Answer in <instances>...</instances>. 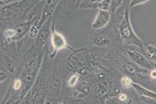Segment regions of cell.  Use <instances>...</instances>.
Listing matches in <instances>:
<instances>
[{
	"label": "cell",
	"mask_w": 156,
	"mask_h": 104,
	"mask_svg": "<svg viewBox=\"0 0 156 104\" xmlns=\"http://www.w3.org/2000/svg\"><path fill=\"white\" fill-rule=\"evenodd\" d=\"M7 78L6 74H5V72L0 71V83L3 82Z\"/></svg>",
	"instance_id": "21"
},
{
	"label": "cell",
	"mask_w": 156,
	"mask_h": 104,
	"mask_svg": "<svg viewBox=\"0 0 156 104\" xmlns=\"http://www.w3.org/2000/svg\"><path fill=\"white\" fill-rule=\"evenodd\" d=\"M5 68L8 70V71L11 74H14L15 72V67L14 64L12 63L11 59L7 58V60L5 61Z\"/></svg>",
	"instance_id": "11"
},
{
	"label": "cell",
	"mask_w": 156,
	"mask_h": 104,
	"mask_svg": "<svg viewBox=\"0 0 156 104\" xmlns=\"http://www.w3.org/2000/svg\"><path fill=\"white\" fill-rule=\"evenodd\" d=\"M38 40L37 41H41V42H44L46 40L47 37L49 36V29L45 28L44 29H42V31L40 32V33L38 34Z\"/></svg>",
	"instance_id": "13"
},
{
	"label": "cell",
	"mask_w": 156,
	"mask_h": 104,
	"mask_svg": "<svg viewBox=\"0 0 156 104\" xmlns=\"http://www.w3.org/2000/svg\"><path fill=\"white\" fill-rule=\"evenodd\" d=\"M5 36L8 41H14L16 40V32L15 29H8L5 32Z\"/></svg>",
	"instance_id": "7"
},
{
	"label": "cell",
	"mask_w": 156,
	"mask_h": 104,
	"mask_svg": "<svg viewBox=\"0 0 156 104\" xmlns=\"http://www.w3.org/2000/svg\"><path fill=\"white\" fill-rule=\"evenodd\" d=\"M110 2H111V0H103L102 2L98 3V4H97L96 6L99 8V9L108 11Z\"/></svg>",
	"instance_id": "12"
},
{
	"label": "cell",
	"mask_w": 156,
	"mask_h": 104,
	"mask_svg": "<svg viewBox=\"0 0 156 104\" xmlns=\"http://www.w3.org/2000/svg\"><path fill=\"white\" fill-rule=\"evenodd\" d=\"M38 28L36 26H33L29 30V34L30 37L31 38H35L38 35Z\"/></svg>",
	"instance_id": "15"
},
{
	"label": "cell",
	"mask_w": 156,
	"mask_h": 104,
	"mask_svg": "<svg viewBox=\"0 0 156 104\" xmlns=\"http://www.w3.org/2000/svg\"><path fill=\"white\" fill-rule=\"evenodd\" d=\"M56 1L57 0H46V6L48 8L46 9V12L47 11H49V8L53 6Z\"/></svg>",
	"instance_id": "19"
},
{
	"label": "cell",
	"mask_w": 156,
	"mask_h": 104,
	"mask_svg": "<svg viewBox=\"0 0 156 104\" xmlns=\"http://www.w3.org/2000/svg\"><path fill=\"white\" fill-rule=\"evenodd\" d=\"M155 74H156V71L155 70H153L151 72V76L153 78V79H155Z\"/></svg>",
	"instance_id": "23"
},
{
	"label": "cell",
	"mask_w": 156,
	"mask_h": 104,
	"mask_svg": "<svg viewBox=\"0 0 156 104\" xmlns=\"http://www.w3.org/2000/svg\"><path fill=\"white\" fill-rule=\"evenodd\" d=\"M103 0H91V2H93V3H99V2H102Z\"/></svg>",
	"instance_id": "24"
},
{
	"label": "cell",
	"mask_w": 156,
	"mask_h": 104,
	"mask_svg": "<svg viewBox=\"0 0 156 104\" xmlns=\"http://www.w3.org/2000/svg\"><path fill=\"white\" fill-rule=\"evenodd\" d=\"M21 81L20 79H16L15 82H14V84H13V88L15 90H18L20 88L21 86Z\"/></svg>",
	"instance_id": "20"
},
{
	"label": "cell",
	"mask_w": 156,
	"mask_h": 104,
	"mask_svg": "<svg viewBox=\"0 0 156 104\" xmlns=\"http://www.w3.org/2000/svg\"><path fill=\"white\" fill-rule=\"evenodd\" d=\"M28 26H29L28 24H25L21 25L20 26L15 29L16 32V40H18V39L20 38L26 33V32H27V30L28 29Z\"/></svg>",
	"instance_id": "6"
},
{
	"label": "cell",
	"mask_w": 156,
	"mask_h": 104,
	"mask_svg": "<svg viewBox=\"0 0 156 104\" xmlns=\"http://www.w3.org/2000/svg\"><path fill=\"white\" fill-rule=\"evenodd\" d=\"M132 86L136 90L137 92L142 96H144V97H150L152 98L153 99H155L156 98V94L154 92H151L150 90H148L147 89L145 88L144 87H142L140 85H138L137 84L133 83L132 84Z\"/></svg>",
	"instance_id": "5"
},
{
	"label": "cell",
	"mask_w": 156,
	"mask_h": 104,
	"mask_svg": "<svg viewBox=\"0 0 156 104\" xmlns=\"http://www.w3.org/2000/svg\"><path fill=\"white\" fill-rule=\"evenodd\" d=\"M120 33L126 41L136 44L142 49V44L141 43V40L137 37L131 27L127 11H126V16L121 23Z\"/></svg>",
	"instance_id": "1"
},
{
	"label": "cell",
	"mask_w": 156,
	"mask_h": 104,
	"mask_svg": "<svg viewBox=\"0 0 156 104\" xmlns=\"http://www.w3.org/2000/svg\"><path fill=\"white\" fill-rule=\"evenodd\" d=\"M4 5H5L2 1V0H0V6H3Z\"/></svg>",
	"instance_id": "25"
},
{
	"label": "cell",
	"mask_w": 156,
	"mask_h": 104,
	"mask_svg": "<svg viewBox=\"0 0 156 104\" xmlns=\"http://www.w3.org/2000/svg\"><path fill=\"white\" fill-rule=\"evenodd\" d=\"M125 69L127 72H128L129 73H131V74H135L137 72L136 68L134 67L133 65L130 64H127L126 65Z\"/></svg>",
	"instance_id": "16"
},
{
	"label": "cell",
	"mask_w": 156,
	"mask_h": 104,
	"mask_svg": "<svg viewBox=\"0 0 156 104\" xmlns=\"http://www.w3.org/2000/svg\"><path fill=\"white\" fill-rule=\"evenodd\" d=\"M110 20V13L108 10L99 9L92 24L94 29H99L107 25Z\"/></svg>",
	"instance_id": "2"
},
{
	"label": "cell",
	"mask_w": 156,
	"mask_h": 104,
	"mask_svg": "<svg viewBox=\"0 0 156 104\" xmlns=\"http://www.w3.org/2000/svg\"><path fill=\"white\" fill-rule=\"evenodd\" d=\"M94 43L96 44L98 46H103L107 45L110 43L109 40L103 36H98L94 39Z\"/></svg>",
	"instance_id": "10"
},
{
	"label": "cell",
	"mask_w": 156,
	"mask_h": 104,
	"mask_svg": "<svg viewBox=\"0 0 156 104\" xmlns=\"http://www.w3.org/2000/svg\"><path fill=\"white\" fill-rule=\"evenodd\" d=\"M109 84H106V82H104L99 85L98 91L100 95H106L109 92Z\"/></svg>",
	"instance_id": "9"
},
{
	"label": "cell",
	"mask_w": 156,
	"mask_h": 104,
	"mask_svg": "<svg viewBox=\"0 0 156 104\" xmlns=\"http://www.w3.org/2000/svg\"><path fill=\"white\" fill-rule=\"evenodd\" d=\"M149 0H131V3L129 4L130 7H133L134 6H137L138 5H140L147 2Z\"/></svg>",
	"instance_id": "18"
},
{
	"label": "cell",
	"mask_w": 156,
	"mask_h": 104,
	"mask_svg": "<svg viewBox=\"0 0 156 104\" xmlns=\"http://www.w3.org/2000/svg\"><path fill=\"white\" fill-rule=\"evenodd\" d=\"M128 54L139 65H140V66L148 69H151L152 68L151 64L149 62V61L145 57H144V56H142L140 53H138V52L134 50H129Z\"/></svg>",
	"instance_id": "4"
},
{
	"label": "cell",
	"mask_w": 156,
	"mask_h": 104,
	"mask_svg": "<svg viewBox=\"0 0 156 104\" xmlns=\"http://www.w3.org/2000/svg\"><path fill=\"white\" fill-rule=\"evenodd\" d=\"M123 3V0H112L110 2L109 9L112 12H114Z\"/></svg>",
	"instance_id": "8"
},
{
	"label": "cell",
	"mask_w": 156,
	"mask_h": 104,
	"mask_svg": "<svg viewBox=\"0 0 156 104\" xmlns=\"http://www.w3.org/2000/svg\"><path fill=\"white\" fill-rule=\"evenodd\" d=\"M78 79H79V77H78V76L77 75H73L68 81V85L70 87H74L76 84V83L78 81Z\"/></svg>",
	"instance_id": "17"
},
{
	"label": "cell",
	"mask_w": 156,
	"mask_h": 104,
	"mask_svg": "<svg viewBox=\"0 0 156 104\" xmlns=\"http://www.w3.org/2000/svg\"><path fill=\"white\" fill-rule=\"evenodd\" d=\"M51 40L53 49L56 51H58L64 48L71 49L68 46L64 36L55 29H53L52 32Z\"/></svg>",
	"instance_id": "3"
},
{
	"label": "cell",
	"mask_w": 156,
	"mask_h": 104,
	"mask_svg": "<svg viewBox=\"0 0 156 104\" xmlns=\"http://www.w3.org/2000/svg\"><path fill=\"white\" fill-rule=\"evenodd\" d=\"M121 82L122 85L126 88H130L132 86L133 81L129 77H127V76L123 77L121 80Z\"/></svg>",
	"instance_id": "14"
},
{
	"label": "cell",
	"mask_w": 156,
	"mask_h": 104,
	"mask_svg": "<svg viewBox=\"0 0 156 104\" xmlns=\"http://www.w3.org/2000/svg\"><path fill=\"white\" fill-rule=\"evenodd\" d=\"M119 99H120V100H121V101H125V100L127 99V96H126V95L123 94H121V95H119Z\"/></svg>",
	"instance_id": "22"
}]
</instances>
